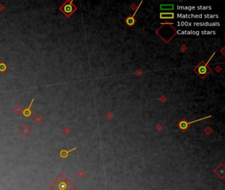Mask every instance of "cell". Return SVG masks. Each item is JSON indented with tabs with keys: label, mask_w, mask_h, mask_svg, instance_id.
<instances>
[{
	"label": "cell",
	"mask_w": 225,
	"mask_h": 190,
	"mask_svg": "<svg viewBox=\"0 0 225 190\" xmlns=\"http://www.w3.org/2000/svg\"><path fill=\"white\" fill-rule=\"evenodd\" d=\"M215 54V53H213V55ZM213 55L210 58V60H209L207 62H205V61H201L200 63H199L198 65L194 67L193 69V71L197 73V75L201 77V79H204L205 77L208 75L211 72V68L209 67L208 65V63L209 62V61L211 60V58L213 56Z\"/></svg>",
	"instance_id": "1"
},
{
	"label": "cell",
	"mask_w": 225,
	"mask_h": 190,
	"mask_svg": "<svg viewBox=\"0 0 225 190\" xmlns=\"http://www.w3.org/2000/svg\"><path fill=\"white\" fill-rule=\"evenodd\" d=\"M59 9L66 17H70L72 14L77 10V7L74 5L73 1L67 0L59 7Z\"/></svg>",
	"instance_id": "2"
},
{
	"label": "cell",
	"mask_w": 225,
	"mask_h": 190,
	"mask_svg": "<svg viewBox=\"0 0 225 190\" xmlns=\"http://www.w3.org/2000/svg\"><path fill=\"white\" fill-rule=\"evenodd\" d=\"M211 117V116L204 117L200 118V119H199V120H194V121H190V122H188L185 119H183V120H181V121L178 123V126L182 131H185L188 129V128L190 126V125H191L192 123H195V122H197V121H201V120L207 119V118Z\"/></svg>",
	"instance_id": "3"
},
{
	"label": "cell",
	"mask_w": 225,
	"mask_h": 190,
	"mask_svg": "<svg viewBox=\"0 0 225 190\" xmlns=\"http://www.w3.org/2000/svg\"><path fill=\"white\" fill-rule=\"evenodd\" d=\"M34 101V99L32 98V100H31V102L29 104V106L27 108H25L24 110H23V112L22 113L23 114V116L25 117H30L31 115H32V112H31V110H30V108H31V106L32 105V104H33Z\"/></svg>",
	"instance_id": "4"
},
{
	"label": "cell",
	"mask_w": 225,
	"mask_h": 190,
	"mask_svg": "<svg viewBox=\"0 0 225 190\" xmlns=\"http://www.w3.org/2000/svg\"><path fill=\"white\" fill-rule=\"evenodd\" d=\"M137 13V11H135V12L134 14L131 16V17H128L126 19H125V23H127L128 26L129 27H132L133 25H134V24L135 23V19H134V16L135 15V14Z\"/></svg>",
	"instance_id": "5"
},
{
	"label": "cell",
	"mask_w": 225,
	"mask_h": 190,
	"mask_svg": "<svg viewBox=\"0 0 225 190\" xmlns=\"http://www.w3.org/2000/svg\"><path fill=\"white\" fill-rule=\"evenodd\" d=\"M160 18L161 19H174V13H161Z\"/></svg>",
	"instance_id": "6"
},
{
	"label": "cell",
	"mask_w": 225,
	"mask_h": 190,
	"mask_svg": "<svg viewBox=\"0 0 225 190\" xmlns=\"http://www.w3.org/2000/svg\"><path fill=\"white\" fill-rule=\"evenodd\" d=\"M161 10H172L174 9V5L173 4H162L161 5Z\"/></svg>",
	"instance_id": "7"
},
{
	"label": "cell",
	"mask_w": 225,
	"mask_h": 190,
	"mask_svg": "<svg viewBox=\"0 0 225 190\" xmlns=\"http://www.w3.org/2000/svg\"><path fill=\"white\" fill-rule=\"evenodd\" d=\"M77 149V148H74L73 149H71L69 150H62L60 152V156L62 158H65V157H67L68 156V154L69 153L71 152V151H73V150H75Z\"/></svg>",
	"instance_id": "8"
},
{
	"label": "cell",
	"mask_w": 225,
	"mask_h": 190,
	"mask_svg": "<svg viewBox=\"0 0 225 190\" xmlns=\"http://www.w3.org/2000/svg\"><path fill=\"white\" fill-rule=\"evenodd\" d=\"M8 69V65L4 61H1L0 62V72L1 73H4L5 71L7 70Z\"/></svg>",
	"instance_id": "9"
},
{
	"label": "cell",
	"mask_w": 225,
	"mask_h": 190,
	"mask_svg": "<svg viewBox=\"0 0 225 190\" xmlns=\"http://www.w3.org/2000/svg\"><path fill=\"white\" fill-rule=\"evenodd\" d=\"M30 132V128H29V127L28 126V125H24V126L23 127V129H22V133L24 134V135H28L29 133Z\"/></svg>",
	"instance_id": "10"
},
{
	"label": "cell",
	"mask_w": 225,
	"mask_h": 190,
	"mask_svg": "<svg viewBox=\"0 0 225 190\" xmlns=\"http://www.w3.org/2000/svg\"><path fill=\"white\" fill-rule=\"evenodd\" d=\"M13 110L14 112L17 113V114H20V113H22V112H23V109L20 108L19 105H16L14 107Z\"/></svg>",
	"instance_id": "11"
},
{
	"label": "cell",
	"mask_w": 225,
	"mask_h": 190,
	"mask_svg": "<svg viewBox=\"0 0 225 190\" xmlns=\"http://www.w3.org/2000/svg\"><path fill=\"white\" fill-rule=\"evenodd\" d=\"M34 121L38 124L42 122V117L40 115H36L34 117Z\"/></svg>",
	"instance_id": "12"
},
{
	"label": "cell",
	"mask_w": 225,
	"mask_h": 190,
	"mask_svg": "<svg viewBox=\"0 0 225 190\" xmlns=\"http://www.w3.org/2000/svg\"><path fill=\"white\" fill-rule=\"evenodd\" d=\"M5 9V6L2 4H0V11H3Z\"/></svg>",
	"instance_id": "13"
}]
</instances>
